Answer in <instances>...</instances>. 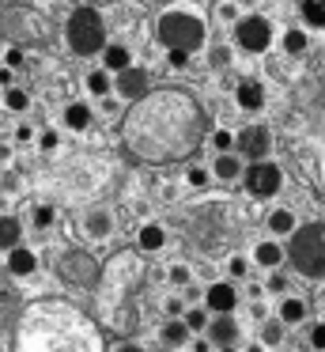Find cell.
Returning <instances> with one entry per match:
<instances>
[{"mask_svg":"<svg viewBox=\"0 0 325 352\" xmlns=\"http://www.w3.org/2000/svg\"><path fill=\"white\" fill-rule=\"evenodd\" d=\"M181 322H186V329H189V333H204L212 318H208V311H204V307L197 303V307H186V314H181Z\"/></svg>","mask_w":325,"mask_h":352,"instance_id":"cell-23","label":"cell"},{"mask_svg":"<svg viewBox=\"0 0 325 352\" xmlns=\"http://www.w3.org/2000/svg\"><path fill=\"white\" fill-rule=\"evenodd\" d=\"M212 175L219 178V182H234V178L242 175V160L234 152H227V155H216V163H212Z\"/></svg>","mask_w":325,"mask_h":352,"instance_id":"cell-18","label":"cell"},{"mask_svg":"<svg viewBox=\"0 0 325 352\" xmlns=\"http://www.w3.org/2000/svg\"><path fill=\"white\" fill-rule=\"evenodd\" d=\"M15 137H19V140H23V144H27V140H30V137H34V129H30V125H19V133H15Z\"/></svg>","mask_w":325,"mask_h":352,"instance_id":"cell-41","label":"cell"},{"mask_svg":"<svg viewBox=\"0 0 325 352\" xmlns=\"http://www.w3.org/2000/svg\"><path fill=\"white\" fill-rule=\"evenodd\" d=\"M302 19L322 31L325 27V0H302Z\"/></svg>","mask_w":325,"mask_h":352,"instance_id":"cell-25","label":"cell"},{"mask_svg":"<svg viewBox=\"0 0 325 352\" xmlns=\"http://www.w3.org/2000/svg\"><path fill=\"white\" fill-rule=\"evenodd\" d=\"M287 284H291V280H287V276L280 273V269H272V273H269V280H265V292H272V296H284V292H287Z\"/></svg>","mask_w":325,"mask_h":352,"instance_id":"cell-29","label":"cell"},{"mask_svg":"<svg viewBox=\"0 0 325 352\" xmlns=\"http://www.w3.org/2000/svg\"><path fill=\"white\" fill-rule=\"evenodd\" d=\"M204 337H208V344H216V349H234L238 337H242V329H238V322H234L231 314H219V318L208 322Z\"/></svg>","mask_w":325,"mask_h":352,"instance_id":"cell-9","label":"cell"},{"mask_svg":"<svg viewBox=\"0 0 325 352\" xmlns=\"http://www.w3.org/2000/svg\"><path fill=\"white\" fill-rule=\"evenodd\" d=\"M38 269V254L30 250V246H15V250H8V273L12 276H34Z\"/></svg>","mask_w":325,"mask_h":352,"instance_id":"cell-10","label":"cell"},{"mask_svg":"<svg viewBox=\"0 0 325 352\" xmlns=\"http://www.w3.org/2000/svg\"><path fill=\"white\" fill-rule=\"evenodd\" d=\"M284 258H287V254H284V246H280L276 239H261V243L254 246V261L261 269H280V265H284Z\"/></svg>","mask_w":325,"mask_h":352,"instance_id":"cell-12","label":"cell"},{"mask_svg":"<svg viewBox=\"0 0 325 352\" xmlns=\"http://www.w3.org/2000/svg\"><path fill=\"white\" fill-rule=\"evenodd\" d=\"M234 148H238V155L261 163L265 155H269V148H272V137H269L265 125H249V129H242L238 137H234Z\"/></svg>","mask_w":325,"mask_h":352,"instance_id":"cell-8","label":"cell"},{"mask_svg":"<svg viewBox=\"0 0 325 352\" xmlns=\"http://www.w3.org/2000/svg\"><path fill=\"white\" fill-rule=\"evenodd\" d=\"M121 352H140V349H121Z\"/></svg>","mask_w":325,"mask_h":352,"instance_id":"cell-47","label":"cell"},{"mask_svg":"<svg viewBox=\"0 0 325 352\" xmlns=\"http://www.w3.org/2000/svg\"><path fill=\"white\" fill-rule=\"evenodd\" d=\"M136 246H140L144 254H159L166 246V231L159 228V223H144V228L136 231Z\"/></svg>","mask_w":325,"mask_h":352,"instance_id":"cell-13","label":"cell"},{"mask_svg":"<svg viewBox=\"0 0 325 352\" xmlns=\"http://www.w3.org/2000/svg\"><path fill=\"white\" fill-rule=\"evenodd\" d=\"M159 38H163V46L189 54V50H197L204 42V27H201V19H197V16L170 12V16L159 19Z\"/></svg>","mask_w":325,"mask_h":352,"instance_id":"cell-3","label":"cell"},{"mask_svg":"<svg viewBox=\"0 0 325 352\" xmlns=\"http://www.w3.org/2000/svg\"><path fill=\"white\" fill-rule=\"evenodd\" d=\"M170 65H174V69H186V65H189V54H181V50H170Z\"/></svg>","mask_w":325,"mask_h":352,"instance_id":"cell-38","label":"cell"},{"mask_svg":"<svg viewBox=\"0 0 325 352\" xmlns=\"http://www.w3.org/2000/svg\"><path fill=\"white\" fill-rule=\"evenodd\" d=\"M117 91H121V99H140V95L148 91V72L144 69L117 72Z\"/></svg>","mask_w":325,"mask_h":352,"instance_id":"cell-11","label":"cell"},{"mask_svg":"<svg viewBox=\"0 0 325 352\" xmlns=\"http://www.w3.org/2000/svg\"><path fill=\"white\" fill-rule=\"evenodd\" d=\"M38 140H42V148H45V152H53V148H57V133H53V129H45Z\"/></svg>","mask_w":325,"mask_h":352,"instance_id":"cell-37","label":"cell"},{"mask_svg":"<svg viewBox=\"0 0 325 352\" xmlns=\"http://www.w3.org/2000/svg\"><path fill=\"white\" fill-rule=\"evenodd\" d=\"M310 344H314L317 352H325V322H317V326L310 329Z\"/></svg>","mask_w":325,"mask_h":352,"instance_id":"cell-36","label":"cell"},{"mask_svg":"<svg viewBox=\"0 0 325 352\" xmlns=\"http://www.w3.org/2000/svg\"><path fill=\"white\" fill-rule=\"evenodd\" d=\"M102 57H106V69H110V72H125V69H133V54H128L125 46H106V50H102Z\"/></svg>","mask_w":325,"mask_h":352,"instance_id":"cell-21","label":"cell"},{"mask_svg":"<svg viewBox=\"0 0 325 352\" xmlns=\"http://www.w3.org/2000/svg\"><path fill=\"white\" fill-rule=\"evenodd\" d=\"M276 318L284 322V326H299V322L306 318V303H302L299 296H284V303H280Z\"/></svg>","mask_w":325,"mask_h":352,"instance_id":"cell-19","label":"cell"},{"mask_svg":"<svg viewBox=\"0 0 325 352\" xmlns=\"http://www.w3.org/2000/svg\"><path fill=\"white\" fill-rule=\"evenodd\" d=\"M189 186H197V190H204V186H208V170L204 167H189Z\"/></svg>","mask_w":325,"mask_h":352,"instance_id":"cell-35","label":"cell"},{"mask_svg":"<svg viewBox=\"0 0 325 352\" xmlns=\"http://www.w3.org/2000/svg\"><path fill=\"white\" fill-rule=\"evenodd\" d=\"M201 296H204V292L197 288V284H189V288H186V299H193V303H197V299H201Z\"/></svg>","mask_w":325,"mask_h":352,"instance_id":"cell-42","label":"cell"},{"mask_svg":"<svg viewBox=\"0 0 325 352\" xmlns=\"http://www.w3.org/2000/svg\"><path fill=\"white\" fill-rule=\"evenodd\" d=\"M227 273H231L234 280H242V276H249V261L242 258V254H234V258L227 261Z\"/></svg>","mask_w":325,"mask_h":352,"instance_id":"cell-32","label":"cell"},{"mask_svg":"<svg viewBox=\"0 0 325 352\" xmlns=\"http://www.w3.org/2000/svg\"><path fill=\"white\" fill-rule=\"evenodd\" d=\"M284 322H280V318H265L261 322V344H265V349H276V344L280 341H284Z\"/></svg>","mask_w":325,"mask_h":352,"instance_id":"cell-24","label":"cell"},{"mask_svg":"<svg viewBox=\"0 0 325 352\" xmlns=\"http://www.w3.org/2000/svg\"><path fill=\"white\" fill-rule=\"evenodd\" d=\"M287 258L302 276H325V223H306V228L291 231V246Z\"/></svg>","mask_w":325,"mask_h":352,"instance_id":"cell-1","label":"cell"},{"mask_svg":"<svg viewBox=\"0 0 325 352\" xmlns=\"http://www.w3.org/2000/svg\"><path fill=\"white\" fill-rule=\"evenodd\" d=\"M159 341H163L166 349H181V344L193 341V333L186 329V322H181V318H170L163 329H159Z\"/></svg>","mask_w":325,"mask_h":352,"instance_id":"cell-15","label":"cell"},{"mask_svg":"<svg viewBox=\"0 0 325 352\" xmlns=\"http://www.w3.org/2000/svg\"><path fill=\"white\" fill-rule=\"evenodd\" d=\"M30 220H34V228H38V231H45V228H49L53 220H57V212H53V205H38Z\"/></svg>","mask_w":325,"mask_h":352,"instance_id":"cell-30","label":"cell"},{"mask_svg":"<svg viewBox=\"0 0 325 352\" xmlns=\"http://www.w3.org/2000/svg\"><path fill=\"white\" fill-rule=\"evenodd\" d=\"M87 125H91V107H87V102H68V107H65V129L83 133Z\"/></svg>","mask_w":325,"mask_h":352,"instance_id":"cell-20","label":"cell"},{"mask_svg":"<svg viewBox=\"0 0 325 352\" xmlns=\"http://www.w3.org/2000/svg\"><path fill=\"white\" fill-rule=\"evenodd\" d=\"M23 243V223L15 216H0V250H15Z\"/></svg>","mask_w":325,"mask_h":352,"instance_id":"cell-17","label":"cell"},{"mask_svg":"<svg viewBox=\"0 0 325 352\" xmlns=\"http://www.w3.org/2000/svg\"><path fill=\"white\" fill-rule=\"evenodd\" d=\"M83 228H87V235H91V239H110L113 220H110V212H102V208H98V212H91V216H87V223H83Z\"/></svg>","mask_w":325,"mask_h":352,"instance_id":"cell-22","label":"cell"},{"mask_svg":"<svg viewBox=\"0 0 325 352\" xmlns=\"http://www.w3.org/2000/svg\"><path fill=\"white\" fill-rule=\"evenodd\" d=\"M265 223H269V231L276 239H291V231L299 228V223H295V216H291V208H272Z\"/></svg>","mask_w":325,"mask_h":352,"instance_id":"cell-16","label":"cell"},{"mask_svg":"<svg viewBox=\"0 0 325 352\" xmlns=\"http://www.w3.org/2000/svg\"><path fill=\"white\" fill-rule=\"evenodd\" d=\"M193 352H212V344H208V337H201V341H193Z\"/></svg>","mask_w":325,"mask_h":352,"instance_id":"cell-43","label":"cell"},{"mask_svg":"<svg viewBox=\"0 0 325 352\" xmlns=\"http://www.w3.org/2000/svg\"><path fill=\"white\" fill-rule=\"evenodd\" d=\"M0 84H4V87H12V69H0Z\"/></svg>","mask_w":325,"mask_h":352,"instance_id":"cell-44","label":"cell"},{"mask_svg":"<svg viewBox=\"0 0 325 352\" xmlns=\"http://www.w3.org/2000/svg\"><path fill=\"white\" fill-rule=\"evenodd\" d=\"M159 4H163V0H159Z\"/></svg>","mask_w":325,"mask_h":352,"instance_id":"cell-48","label":"cell"},{"mask_svg":"<svg viewBox=\"0 0 325 352\" xmlns=\"http://www.w3.org/2000/svg\"><path fill=\"white\" fill-rule=\"evenodd\" d=\"M163 311L170 314V318H181V314H186V299H181V296H170V299L163 303Z\"/></svg>","mask_w":325,"mask_h":352,"instance_id":"cell-34","label":"cell"},{"mask_svg":"<svg viewBox=\"0 0 325 352\" xmlns=\"http://www.w3.org/2000/svg\"><path fill=\"white\" fill-rule=\"evenodd\" d=\"M212 65H219V69H223V65H227V50H212Z\"/></svg>","mask_w":325,"mask_h":352,"instance_id":"cell-39","label":"cell"},{"mask_svg":"<svg viewBox=\"0 0 325 352\" xmlns=\"http://www.w3.org/2000/svg\"><path fill=\"white\" fill-rule=\"evenodd\" d=\"M166 280H170L174 288H189V284H193V269H189V265H181V261H178V265H170V269H166Z\"/></svg>","mask_w":325,"mask_h":352,"instance_id":"cell-27","label":"cell"},{"mask_svg":"<svg viewBox=\"0 0 325 352\" xmlns=\"http://www.w3.org/2000/svg\"><path fill=\"white\" fill-rule=\"evenodd\" d=\"M68 46L80 57H91L98 50H106V23L95 8H80L68 19Z\"/></svg>","mask_w":325,"mask_h":352,"instance_id":"cell-2","label":"cell"},{"mask_svg":"<svg viewBox=\"0 0 325 352\" xmlns=\"http://www.w3.org/2000/svg\"><path fill=\"white\" fill-rule=\"evenodd\" d=\"M87 91L98 95V99H102V95H110V72H106V69L87 72Z\"/></svg>","mask_w":325,"mask_h":352,"instance_id":"cell-26","label":"cell"},{"mask_svg":"<svg viewBox=\"0 0 325 352\" xmlns=\"http://www.w3.org/2000/svg\"><path fill=\"white\" fill-rule=\"evenodd\" d=\"M284 50H287V54H302V50H306V34H302V31H287L284 34Z\"/></svg>","mask_w":325,"mask_h":352,"instance_id":"cell-31","label":"cell"},{"mask_svg":"<svg viewBox=\"0 0 325 352\" xmlns=\"http://www.w3.org/2000/svg\"><path fill=\"white\" fill-rule=\"evenodd\" d=\"M242 178H246V190L254 193V197H276L280 186H284V170L276 167V163L261 160V163H249L246 170H242Z\"/></svg>","mask_w":325,"mask_h":352,"instance_id":"cell-4","label":"cell"},{"mask_svg":"<svg viewBox=\"0 0 325 352\" xmlns=\"http://www.w3.org/2000/svg\"><path fill=\"white\" fill-rule=\"evenodd\" d=\"M201 307H204V311H212L216 318H219V314H231L234 307H238V288H234L231 280L208 284V288H204V296H201Z\"/></svg>","mask_w":325,"mask_h":352,"instance_id":"cell-7","label":"cell"},{"mask_svg":"<svg viewBox=\"0 0 325 352\" xmlns=\"http://www.w3.org/2000/svg\"><path fill=\"white\" fill-rule=\"evenodd\" d=\"M4 107H8V110H15V114H23V110L30 107L27 91H19V87H8V91H4Z\"/></svg>","mask_w":325,"mask_h":352,"instance_id":"cell-28","label":"cell"},{"mask_svg":"<svg viewBox=\"0 0 325 352\" xmlns=\"http://www.w3.org/2000/svg\"><path fill=\"white\" fill-rule=\"evenodd\" d=\"M234 99H238L242 110H261L265 107V87L257 84V80H242L238 91H234Z\"/></svg>","mask_w":325,"mask_h":352,"instance_id":"cell-14","label":"cell"},{"mask_svg":"<svg viewBox=\"0 0 325 352\" xmlns=\"http://www.w3.org/2000/svg\"><path fill=\"white\" fill-rule=\"evenodd\" d=\"M57 273L65 276L68 284H76V288H91V284L98 280V261L91 258L87 250H68L65 258L57 261Z\"/></svg>","mask_w":325,"mask_h":352,"instance_id":"cell-5","label":"cell"},{"mask_svg":"<svg viewBox=\"0 0 325 352\" xmlns=\"http://www.w3.org/2000/svg\"><path fill=\"white\" fill-rule=\"evenodd\" d=\"M216 352H238V349H216Z\"/></svg>","mask_w":325,"mask_h":352,"instance_id":"cell-46","label":"cell"},{"mask_svg":"<svg viewBox=\"0 0 325 352\" xmlns=\"http://www.w3.org/2000/svg\"><path fill=\"white\" fill-rule=\"evenodd\" d=\"M234 38H238V46L246 50V54H261V50H269L272 42V23L261 16H246L238 19V27H234Z\"/></svg>","mask_w":325,"mask_h":352,"instance_id":"cell-6","label":"cell"},{"mask_svg":"<svg viewBox=\"0 0 325 352\" xmlns=\"http://www.w3.org/2000/svg\"><path fill=\"white\" fill-rule=\"evenodd\" d=\"M212 144H216V152H219V155H227V152L234 148V137H231L227 129H216V133H212Z\"/></svg>","mask_w":325,"mask_h":352,"instance_id":"cell-33","label":"cell"},{"mask_svg":"<svg viewBox=\"0 0 325 352\" xmlns=\"http://www.w3.org/2000/svg\"><path fill=\"white\" fill-rule=\"evenodd\" d=\"M8 65H12V69H15V65H23V50H8Z\"/></svg>","mask_w":325,"mask_h":352,"instance_id":"cell-40","label":"cell"},{"mask_svg":"<svg viewBox=\"0 0 325 352\" xmlns=\"http://www.w3.org/2000/svg\"><path fill=\"white\" fill-rule=\"evenodd\" d=\"M246 352H265V344H261V341H254V344H246Z\"/></svg>","mask_w":325,"mask_h":352,"instance_id":"cell-45","label":"cell"}]
</instances>
